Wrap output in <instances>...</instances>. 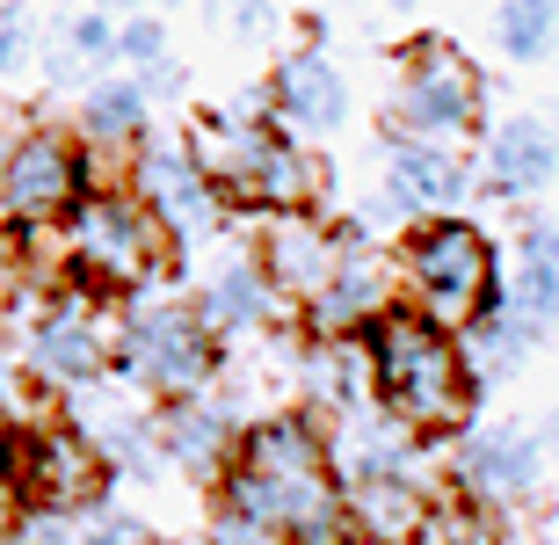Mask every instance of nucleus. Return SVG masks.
<instances>
[{"label": "nucleus", "mask_w": 559, "mask_h": 545, "mask_svg": "<svg viewBox=\"0 0 559 545\" xmlns=\"http://www.w3.org/2000/svg\"><path fill=\"white\" fill-rule=\"evenodd\" d=\"M218 502L240 509L284 545H342L349 538V495L334 481L328 429L306 407H276V415L240 422L226 473H218Z\"/></svg>", "instance_id": "obj_1"}, {"label": "nucleus", "mask_w": 559, "mask_h": 545, "mask_svg": "<svg viewBox=\"0 0 559 545\" xmlns=\"http://www.w3.org/2000/svg\"><path fill=\"white\" fill-rule=\"evenodd\" d=\"M364 364H371V400L393 422H407L421 443L451 437V429L473 422L479 386H473V371H465L457 328L429 320L421 306H407V298L364 328Z\"/></svg>", "instance_id": "obj_2"}, {"label": "nucleus", "mask_w": 559, "mask_h": 545, "mask_svg": "<svg viewBox=\"0 0 559 545\" xmlns=\"http://www.w3.org/2000/svg\"><path fill=\"white\" fill-rule=\"evenodd\" d=\"M182 146L197 153V168L211 175V189L226 197V211H320V189L328 168L312 161V146H298L290 131L262 117H240V109H197L182 125Z\"/></svg>", "instance_id": "obj_3"}, {"label": "nucleus", "mask_w": 559, "mask_h": 545, "mask_svg": "<svg viewBox=\"0 0 559 545\" xmlns=\"http://www.w3.org/2000/svg\"><path fill=\"white\" fill-rule=\"evenodd\" d=\"M59 262L73 284L109 298L160 292L175 270V240L160 233V218L145 211V197L131 182H87V197L66 211L59 226Z\"/></svg>", "instance_id": "obj_4"}, {"label": "nucleus", "mask_w": 559, "mask_h": 545, "mask_svg": "<svg viewBox=\"0 0 559 545\" xmlns=\"http://www.w3.org/2000/svg\"><path fill=\"white\" fill-rule=\"evenodd\" d=\"M131 393L145 400H175V393H204L226 371V342L211 335L197 306L175 292H139L117 306V364Z\"/></svg>", "instance_id": "obj_5"}, {"label": "nucleus", "mask_w": 559, "mask_h": 545, "mask_svg": "<svg viewBox=\"0 0 559 545\" xmlns=\"http://www.w3.org/2000/svg\"><path fill=\"white\" fill-rule=\"evenodd\" d=\"M400 254V284H407V306H421L443 328H465L473 313H487L501 298V270H495V240L479 218L465 211H443V218H415V226L393 233Z\"/></svg>", "instance_id": "obj_6"}, {"label": "nucleus", "mask_w": 559, "mask_h": 545, "mask_svg": "<svg viewBox=\"0 0 559 545\" xmlns=\"http://www.w3.org/2000/svg\"><path fill=\"white\" fill-rule=\"evenodd\" d=\"M487 131V81L451 37H415L400 51L393 103H385V139H436L465 146Z\"/></svg>", "instance_id": "obj_7"}, {"label": "nucleus", "mask_w": 559, "mask_h": 545, "mask_svg": "<svg viewBox=\"0 0 559 545\" xmlns=\"http://www.w3.org/2000/svg\"><path fill=\"white\" fill-rule=\"evenodd\" d=\"M117 306L124 298L87 292L73 276L51 284L37 298L29 328H22V371L37 378V386H51L59 400L95 386V378H109V364H117Z\"/></svg>", "instance_id": "obj_8"}, {"label": "nucleus", "mask_w": 559, "mask_h": 545, "mask_svg": "<svg viewBox=\"0 0 559 545\" xmlns=\"http://www.w3.org/2000/svg\"><path fill=\"white\" fill-rule=\"evenodd\" d=\"M87 197V153L59 125L0 131V226L8 233H51Z\"/></svg>", "instance_id": "obj_9"}, {"label": "nucleus", "mask_w": 559, "mask_h": 545, "mask_svg": "<svg viewBox=\"0 0 559 545\" xmlns=\"http://www.w3.org/2000/svg\"><path fill=\"white\" fill-rule=\"evenodd\" d=\"M131 189L145 197V211L160 218V233L175 240V254L189 248H211L218 233H226V197L211 189V175L197 168V153L182 146V131H153L139 153H131Z\"/></svg>", "instance_id": "obj_10"}, {"label": "nucleus", "mask_w": 559, "mask_h": 545, "mask_svg": "<svg viewBox=\"0 0 559 545\" xmlns=\"http://www.w3.org/2000/svg\"><path fill=\"white\" fill-rule=\"evenodd\" d=\"M400 298H407V284H400V254L385 248V233L349 226L328 292L298 313V328H306V335H328V342H356L378 313H393Z\"/></svg>", "instance_id": "obj_11"}, {"label": "nucleus", "mask_w": 559, "mask_h": 545, "mask_svg": "<svg viewBox=\"0 0 559 545\" xmlns=\"http://www.w3.org/2000/svg\"><path fill=\"white\" fill-rule=\"evenodd\" d=\"M262 109H270V125L290 131L298 146H328L334 131L349 125V73L334 66L328 44H298V51H284L270 66Z\"/></svg>", "instance_id": "obj_12"}, {"label": "nucleus", "mask_w": 559, "mask_h": 545, "mask_svg": "<svg viewBox=\"0 0 559 545\" xmlns=\"http://www.w3.org/2000/svg\"><path fill=\"white\" fill-rule=\"evenodd\" d=\"M153 139V95L139 87V73H95L81 87V109H73V146L87 153V182H124L131 153Z\"/></svg>", "instance_id": "obj_13"}, {"label": "nucleus", "mask_w": 559, "mask_h": 545, "mask_svg": "<svg viewBox=\"0 0 559 545\" xmlns=\"http://www.w3.org/2000/svg\"><path fill=\"white\" fill-rule=\"evenodd\" d=\"M451 481L473 509H523L545 481V443L523 422H479L451 459Z\"/></svg>", "instance_id": "obj_14"}, {"label": "nucleus", "mask_w": 559, "mask_h": 545, "mask_svg": "<svg viewBox=\"0 0 559 545\" xmlns=\"http://www.w3.org/2000/svg\"><path fill=\"white\" fill-rule=\"evenodd\" d=\"M342 233L334 218H320V211H270L262 218V233H254V262H262V276H270V292L284 298V313H306L312 298L328 292L334 262H342Z\"/></svg>", "instance_id": "obj_15"}, {"label": "nucleus", "mask_w": 559, "mask_h": 545, "mask_svg": "<svg viewBox=\"0 0 559 545\" xmlns=\"http://www.w3.org/2000/svg\"><path fill=\"white\" fill-rule=\"evenodd\" d=\"M479 168L465 161V146H436V139H385V175H378V197L393 204L400 226L415 218H443V211L473 204Z\"/></svg>", "instance_id": "obj_16"}, {"label": "nucleus", "mask_w": 559, "mask_h": 545, "mask_svg": "<svg viewBox=\"0 0 559 545\" xmlns=\"http://www.w3.org/2000/svg\"><path fill=\"white\" fill-rule=\"evenodd\" d=\"M189 306H197V320H204L218 342H254V335H270L276 320H284V298L270 292L254 248H226L218 254V262L197 276Z\"/></svg>", "instance_id": "obj_17"}, {"label": "nucleus", "mask_w": 559, "mask_h": 545, "mask_svg": "<svg viewBox=\"0 0 559 545\" xmlns=\"http://www.w3.org/2000/svg\"><path fill=\"white\" fill-rule=\"evenodd\" d=\"M479 182L523 204V197H545L559 182V131L545 125L538 109H516V117H495V125L479 131Z\"/></svg>", "instance_id": "obj_18"}, {"label": "nucleus", "mask_w": 559, "mask_h": 545, "mask_svg": "<svg viewBox=\"0 0 559 545\" xmlns=\"http://www.w3.org/2000/svg\"><path fill=\"white\" fill-rule=\"evenodd\" d=\"M153 437H160L167 465H182V473H197V481H218L226 459H233V443H240V415L204 386V393L153 400Z\"/></svg>", "instance_id": "obj_19"}, {"label": "nucleus", "mask_w": 559, "mask_h": 545, "mask_svg": "<svg viewBox=\"0 0 559 545\" xmlns=\"http://www.w3.org/2000/svg\"><path fill=\"white\" fill-rule=\"evenodd\" d=\"M545 342V328H531V320L509 306V292L487 306V313H473L465 328H457V349H465V371H473V386H509V378L531 364V349Z\"/></svg>", "instance_id": "obj_20"}, {"label": "nucleus", "mask_w": 559, "mask_h": 545, "mask_svg": "<svg viewBox=\"0 0 559 545\" xmlns=\"http://www.w3.org/2000/svg\"><path fill=\"white\" fill-rule=\"evenodd\" d=\"M495 44H501L516 66L552 59V44H559V8H552V0H495Z\"/></svg>", "instance_id": "obj_21"}, {"label": "nucleus", "mask_w": 559, "mask_h": 545, "mask_svg": "<svg viewBox=\"0 0 559 545\" xmlns=\"http://www.w3.org/2000/svg\"><path fill=\"white\" fill-rule=\"evenodd\" d=\"M59 44L87 66V73H109V66H117V15H103V8L87 0L81 15L59 22Z\"/></svg>", "instance_id": "obj_22"}, {"label": "nucleus", "mask_w": 559, "mask_h": 545, "mask_svg": "<svg viewBox=\"0 0 559 545\" xmlns=\"http://www.w3.org/2000/svg\"><path fill=\"white\" fill-rule=\"evenodd\" d=\"M160 59H175L160 8H131V15L117 22V66H124V73H153Z\"/></svg>", "instance_id": "obj_23"}, {"label": "nucleus", "mask_w": 559, "mask_h": 545, "mask_svg": "<svg viewBox=\"0 0 559 545\" xmlns=\"http://www.w3.org/2000/svg\"><path fill=\"white\" fill-rule=\"evenodd\" d=\"M501 292H509V306H516L531 328H545V335L559 328V270L552 262H516V276H509Z\"/></svg>", "instance_id": "obj_24"}, {"label": "nucleus", "mask_w": 559, "mask_h": 545, "mask_svg": "<svg viewBox=\"0 0 559 545\" xmlns=\"http://www.w3.org/2000/svg\"><path fill=\"white\" fill-rule=\"evenodd\" d=\"M211 22L233 44H270L276 37V0H211Z\"/></svg>", "instance_id": "obj_25"}, {"label": "nucleus", "mask_w": 559, "mask_h": 545, "mask_svg": "<svg viewBox=\"0 0 559 545\" xmlns=\"http://www.w3.org/2000/svg\"><path fill=\"white\" fill-rule=\"evenodd\" d=\"M29 59H37V22L22 15L15 0H0V81L29 73Z\"/></svg>", "instance_id": "obj_26"}, {"label": "nucleus", "mask_w": 559, "mask_h": 545, "mask_svg": "<svg viewBox=\"0 0 559 545\" xmlns=\"http://www.w3.org/2000/svg\"><path fill=\"white\" fill-rule=\"evenodd\" d=\"M516 262H552V270H559V218H545V211H538V218H523V226H516Z\"/></svg>", "instance_id": "obj_27"}, {"label": "nucleus", "mask_w": 559, "mask_h": 545, "mask_svg": "<svg viewBox=\"0 0 559 545\" xmlns=\"http://www.w3.org/2000/svg\"><path fill=\"white\" fill-rule=\"evenodd\" d=\"M81 545H153V531H145L139 517H95V509H87Z\"/></svg>", "instance_id": "obj_28"}, {"label": "nucleus", "mask_w": 559, "mask_h": 545, "mask_svg": "<svg viewBox=\"0 0 559 545\" xmlns=\"http://www.w3.org/2000/svg\"><path fill=\"white\" fill-rule=\"evenodd\" d=\"M204 545H276V538H270V531H262V524H248L240 509H226V502H218V517H211Z\"/></svg>", "instance_id": "obj_29"}, {"label": "nucleus", "mask_w": 559, "mask_h": 545, "mask_svg": "<svg viewBox=\"0 0 559 545\" xmlns=\"http://www.w3.org/2000/svg\"><path fill=\"white\" fill-rule=\"evenodd\" d=\"M342 545H393V538H371V531H349V538Z\"/></svg>", "instance_id": "obj_30"}, {"label": "nucleus", "mask_w": 559, "mask_h": 545, "mask_svg": "<svg viewBox=\"0 0 559 545\" xmlns=\"http://www.w3.org/2000/svg\"><path fill=\"white\" fill-rule=\"evenodd\" d=\"M371 8H385V15H400V8H415V0H371Z\"/></svg>", "instance_id": "obj_31"}, {"label": "nucleus", "mask_w": 559, "mask_h": 545, "mask_svg": "<svg viewBox=\"0 0 559 545\" xmlns=\"http://www.w3.org/2000/svg\"><path fill=\"white\" fill-rule=\"evenodd\" d=\"M153 8H160V15H167V8H189V0H153Z\"/></svg>", "instance_id": "obj_32"}, {"label": "nucleus", "mask_w": 559, "mask_h": 545, "mask_svg": "<svg viewBox=\"0 0 559 545\" xmlns=\"http://www.w3.org/2000/svg\"><path fill=\"white\" fill-rule=\"evenodd\" d=\"M552 8H559V0H552Z\"/></svg>", "instance_id": "obj_33"}]
</instances>
